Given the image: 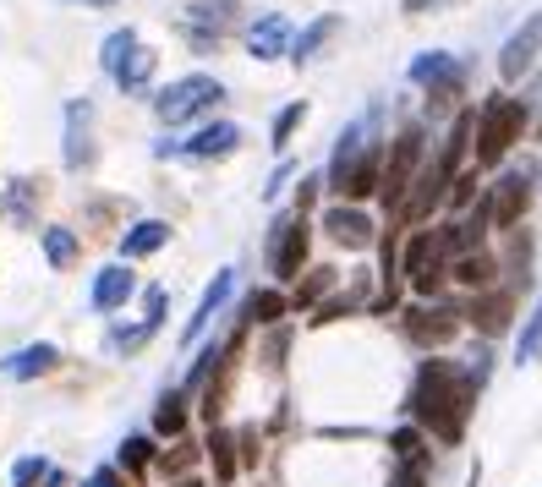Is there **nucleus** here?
<instances>
[{
  "label": "nucleus",
  "instance_id": "obj_1",
  "mask_svg": "<svg viewBox=\"0 0 542 487\" xmlns=\"http://www.w3.org/2000/svg\"><path fill=\"white\" fill-rule=\"evenodd\" d=\"M477 378L460 373L455 362L444 356H428L411 378V422L422 433H433L438 444H460L466 438V422H471V405H477Z\"/></svg>",
  "mask_w": 542,
  "mask_h": 487
},
{
  "label": "nucleus",
  "instance_id": "obj_2",
  "mask_svg": "<svg viewBox=\"0 0 542 487\" xmlns=\"http://www.w3.org/2000/svg\"><path fill=\"white\" fill-rule=\"evenodd\" d=\"M378 181H384V159L373 148V115H356L329 154V187L345 203H367L378 192Z\"/></svg>",
  "mask_w": 542,
  "mask_h": 487
},
{
  "label": "nucleus",
  "instance_id": "obj_3",
  "mask_svg": "<svg viewBox=\"0 0 542 487\" xmlns=\"http://www.w3.org/2000/svg\"><path fill=\"white\" fill-rule=\"evenodd\" d=\"M521 137H532V110L515 94H493L477 110V165L493 170Z\"/></svg>",
  "mask_w": 542,
  "mask_h": 487
},
{
  "label": "nucleus",
  "instance_id": "obj_4",
  "mask_svg": "<svg viewBox=\"0 0 542 487\" xmlns=\"http://www.w3.org/2000/svg\"><path fill=\"white\" fill-rule=\"evenodd\" d=\"M449 247H444V230H433V225H417L406 241H400V274L411 280V291H422V296H438L444 291V280H449Z\"/></svg>",
  "mask_w": 542,
  "mask_h": 487
},
{
  "label": "nucleus",
  "instance_id": "obj_5",
  "mask_svg": "<svg viewBox=\"0 0 542 487\" xmlns=\"http://www.w3.org/2000/svg\"><path fill=\"white\" fill-rule=\"evenodd\" d=\"M225 99V88H219V77H181V83H170L165 94H154V115L165 126H187L198 121V115H209L214 104Z\"/></svg>",
  "mask_w": 542,
  "mask_h": 487
},
{
  "label": "nucleus",
  "instance_id": "obj_6",
  "mask_svg": "<svg viewBox=\"0 0 542 487\" xmlns=\"http://www.w3.org/2000/svg\"><path fill=\"white\" fill-rule=\"evenodd\" d=\"M422 148H428V137H422V126H406V132L389 143V159H384V181H378V197H384L389 208L400 214V203H406V187L422 176Z\"/></svg>",
  "mask_w": 542,
  "mask_h": 487
},
{
  "label": "nucleus",
  "instance_id": "obj_7",
  "mask_svg": "<svg viewBox=\"0 0 542 487\" xmlns=\"http://www.w3.org/2000/svg\"><path fill=\"white\" fill-rule=\"evenodd\" d=\"M307 252H313V225H307L302 214L274 219V230H269V274H274V285L296 280V274L307 269Z\"/></svg>",
  "mask_w": 542,
  "mask_h": 487
},
{
  "label": "nucleus",
  "instance_id": "obj_8",
  "mask_svg": "<svg viewBox=\"0 0 542 487\" xmlns=\"http://www.w3.org/2000/svg\"><path fill=\"white\" fill-rule=\"evenodd\" d=\"M537 61H542V11H532V17H526L521 28H515L510 39L499 44V61H493V66H499V83L515 88Z\"/></svg>",
  "mask_w": 542,
  "mask_h": 487
},
{
  "label": "nucleus",
  "instance_id": "obj_9",
  "mask_svg": "<svg viewBox=\"0 0 542 487\" xmlns=\"http://www.w3.org/2000/svg\"><path fill=\"white\" fill-rule=\"evenodd\" d=\"M526 208H532V170H510V176L493 187L482 219H488V230H510V225H521Z\"/></svg>",
  "mask_w": 542,
  "mask_h": 487
},
{
  "label": "nucleus",
  "instance_id": "obj_10",
  "mask_svg": "<svg viewBox=\"0 0 542 487\" xmlns=\"http://www.w3.org/2000/svg\"><path fill=\"white\" fill-rule=\"evenodd\" d=\"M460 334V312L455 307H433V301H422V307H406V340L422 345V351H438V345H449Z\"/></svg>",
  "mask_w": 542,
  "mask_h": 487
},
{
  "label": "nucleus",
  "instance_id": "obj_11",
  "mask_svg": "<svg viewBox=\"0 0 542 487\" xmlns=\"http://www.w3.org/2000/svg\"><path fill=\"white\" fill-rule=\"evenodd\" d=\"M241 148V126L236 121H209L187 137V143H159V154H187V159H225Z\"/></svg>",
  "mask_w": 542,
  "mask_h": 487
},
{
  "label": "nucleus",
  "instance_id": "obj_12",
  "mask_svg": "<svg viewBox=\"0 0 542 487\" xmlns=\"http://www.w3.org/2000/svg\"><path fill=\"white\" fill-rule=\"evenodd\" d=\"M406 77L422 88V94H433V99L460 94V61H455L449 50H428V55H417V61L406 66Z\"/></svg>",
  "mask_w": 542,
  "mask_h": 487
},
{
  "label": "nucleus",
  "instance_id": "obj_13",
  "mask_svg": "<svg viewBox=\"0 0 542 487\" xmlns=\"http://www.w3.org/2000/svg\"><path fill=\"white\" fill-rule=\"evenodd\" d=\"M187 22H192V44L214 50L236 28V0H187Z\"/></svg>",
  "mask_w": 542,
  "mask_h": 487
},
{
  "label": "nucleus",
  "instance_id": "obj_14",
  "mask_svg": "<svg viewBox=\"0 0 542 487\" xmlns=\"http://www.w3.org/2000/svg\"><path fill=\"white\" fill-rule=\"evenodd\" d=\"M296 50V33L285 22V11H263L258 22L247 28V55L252 61H280V55Z\"/></svg>",
  "mask_w": 542,
  "mask_h": 487
},
{
  "label": "nucleus",
  "instance_id": "obj_15",
  "mask_svg": "<svg viewBox=\"0 0 542 487\" xmlns=\"http://www.w3.org/2000/svg\"><path fill=\"white\" fill-rule=\"evenodd\" d=\"M324 236L334 247L362 252V247H373V219H367V208H356V203H334V208H324Z\"/></svg>",
  "mask_w": 542,
  "mask_h": 487
},
{
  "label": "nucleus",
  "instance_id": "obj_16",
  "mask_svg": "<svg viewBox=\"0 0 542 487\" xmlns=\"http://www.w3.org/2000/svg\"><path fill=\"white\" fill-rule=\"evenodd\" d=\"M94 165V104L72 99L66 104V170Z\"/></svg>",
  "mask_w": 542,
  "mask_h": 487
},
{
  "label": "nucleus",
  "instance_id": "obj_17",
  "mask_svg": "<svg viewBox=\"0 0 542 487\" xmlns=\"http://www.w3.org/2000/svg\"><path fill=\"white\" fill-rule=\"evenodd\" d=\"M55 367H61V351H55L50 340L22 345V351L0 356V378H17V384H28V378H44V373H55Z\"/></svg>",
  "mask_w": 542,
  "mask_h": 487
},
{
  "label": "nucleus",
  "instance_id": "obj_18",
  "mask_svg": "<svg viewBox=\"0 0 542 487\" xmlns=\"http://www.w3.org/2000/svg\"><path fill=\"white\" fill-rule=\"evenodd\" d=\"M230 291H236V269H219L214 280H209V291H203V301H198V312H192L187 329H181V345H192V340H198V334L219 318V307L230 301Z\"/></svg>",
  "mask_w": 542,
  "mask_h": 487
},
{
  "label": "nucleus",
  "instance_id": "obj_19",
  "mask_svg": "<svg viewBox=\"0 0 542 487\" xmlns=\"http://www.w3.org/2000/svg\"><path fill=\"white\" fill-rule=\"evenodd\" d=\"M137 291V274L126 269V263H105V269L94 274V307L99 312H115V307H126V296Z\"/></svg>",
  "mask_w": 542,
  "mask_h": 487
},
{
  "label": "nucleus",
  "instance_id": "obj_20",
  "mask_svg": "<svg viewBox=\"0 0 542 487\" xmlns=\"http://www.w3.org/2000/svg\"><path fill=\"white\" fill-rule=\"evenodd\" d=\"M471 312H477V334L482 340H493V334H510V323H515V312H510V296L504 291H482L477 301H471Z\"/></svg>",
  "mask_w": 542,
  "mask_h": 487
},
{
  "label": "nucleus",
  "instance_id": "obj_21",
  "mask_svg": "<svg viewBox=\"0 0 542 487\" xmlns=\"http://www.w3.org/2000/svg\"><path fill=\"white\" fill-rule=\"evenodd\" d=\"M493 269H499V263H493L488 252L477 247V252H466V258H455V263H449V280H455V285H466V291H488V285L499 280Z\"/></svg>",
  "mask_w": 542,
  "mask_h": 487
},
{
  "label": "nucleus",
  "instance_id": "obj_22",
  "mask_svg": "<svg viewBox=\"0 0 542 487\" xmlns=\"http://www.w3.org/2000/svg\"><path fill=\"white\" fill-rule=\"evenodd\" d=\"M154 66H159V55L137 44L132 61H126L121 72H115V88H121V94H132V99H143V94H148V83H154Z\"/></svg>",
  "mask_w": 542,
  "mask_h": 487
},
{
  "label": "nucleus",
  "instance_id": "obj_23",
  "mask_svg": "<svg viewBox=\"0 0 542 487\" xmlns=\"http://www.w3.org/2000/svg\"><path fill=\"white\" fill-rule=\"evenodd\" d=\"M170 241V225L165 219H143V225H132L121 236V258H148V252H159Z\"/></svg>",
  "mask_w": 542,
  "mask_h": 487
},
{
  "label": "nucleus",
  "instance_id": "obj_24",
  "mask_svg": "<svg viewBox=\"0 0 542 487\" xmlns=\"http://www.w3.org/2000/svg\"><path fill=\"white\" fill-rule=\"evenodd\" d=\"M334 33H340V17H334V11H329V17H313L302 33H296V50H291V61H296V66H307V61H313V55H318V50H324V44L334 39Z\"/></svg>",
  "mask_w": 542,
  "mask_h": 487
},
{
  "label": "nucleus",
  "instance_id": "obj_25",
  "mask_svg": "<svg viewBox=\"0 0 542 487\" xmlns=\"http://www.w3.org/2000/svg\"><path fill=\"white\" fill-rule=\"evenodd\" d=\"M154 433H159V438H181V433H187V394H181V389L159 394V411H154Z\"/></svg>",
  "mask_w": 542,
  "mask_h": 487
},
{
  "label": "nucleus",
  "instance_id": "obj_26",
  "mask_svg": "<svg viewBox=\"0 0 542 487\" xmlns=\"http://www.w3.org/2000/svg\"><path fill=\"white\" fill-rule=\"evenodd\" d=\"M241 312H247V323H280L285 312H291V296L269 285V291H252L247 301H241Z\"/></svg>",
  "mask_w": 542,
  "mask_h": 487
},
{
  "label": "nucleus",
  "instance_id": "obj_27",
  "mask_svg": "<svg viewBox=\"0 0 542 487\" xmlns=\"http://www.w3.org/2000/svg\"><path fill=\"white\" fill-rule=\"evenodd\" d=\"M132 50H137V33H132V28H115L110 39H105V50H99V66L115 77L126 61H132Z\"/></svg>",
  "mask_w": 542,
  "mask_h": 487
},
{
  "label": "nucleus",
  "instance_id": "obj_28",
  "mask_svg": "<svg viewBox=\"0 0 542 487\" xmlns=\"http://www.w3.org/2000/svg\"><path fill=\"white\" fill-rule=\"evenodd\" d=\"M44 258H50L55 269H72V263H77V236L66 225H50V230H44Z\"/></svg>",
  "mask_w": 542,
  "mask_h": 487
},
{
  "label": "nucleus",
  "instance_id": "obj_29",
  "mask_svg": "<svg viewBox=\"0 0 542 487\" xmlns=\"http://www.w3.org/2000/svg\"><path fill=\"white\" fill-rule=\"evenodd\" d=\"M302 121H307V104H302V99H296V104H285V110L274 115V137H269V143H274V154H285V148H291V137H296V126H302Z\"/></svg>",
  "mask_w": 542,
  "mask_h": 487
},
{
  "label": "nucleus",
  "instance_id": "obj_30",
  "mask_svg": "<svg viewBox=\"0 0 542 487\" xmlns=\"http://www.w3.org/2000/svg\"><path fill=\"white\" fill-rule=\"evenodd\" d=\"M148 460H154V444H148L143 433H132V438L121 444V471H126V477H143Z\"/></svg>",
  "mask_w": 542,
  "mask_h": 487
},
{
  "label": "nucleus",
  "instance_id": "obj_31",
  "mask_svg": "<svg viewBox=\"0 0 542 487\" xmlns=\"http://www.w3.org/2000/svg\"><path fill=\"white\" fill-rule=\"evenodd\" d=\"M39 482H50V460L44 455H22L11 466V487H39Z\"/></svg>",
  "mask_w": 542,
  "mask_h": 487
},
{
  "label": "nucleus",
  "instance_id": "obj_32",
  "mask_svg": "<svg viewBox=\"0 0 542 487\" xmlns=\"http://www.w3.org/2000/svg\"><path fill=\"white\" fill-rule=\"evenodd\" d=\"M209 455H214L219 482H236V449H230V433H214L209 438Z\"/></svg>",
  "mask_w": 542,
  "mask_h": 487
},
{
  "label": "nucleus",
  "instance_id": "obj_33",
  "mask_svg": "<svg viewBox=\"0 0 542 487\" xmlns=\"http://www.w3.org/2000/svg\"><path fill=\"white\" fill-rule=\"evenodd\" d=\"M537 351H542V301H537V312H532V323H526V334H521V345H515V362H537Z\"/></svg>",
  "mask_w": 542,
  "mask_h": 487
},
{
  "label": "nucleus",
  "instance_id": "obj_34",
  "mask_svg": "<svg viewBox=\"0 0 542 487\" xmlns=\"http://www.w3.org/2000/svg\"><path fill=\"white\" fill-rule=\"evenodd\" d=\"M471 197H477V176H455V181H449V192H444V208H449V214H460Z\"/></svg>",
  "mask_w": 542,
  "mask_h": 487
},
{
  "label": "nucleus",
  "instance_id": "obj_35",
  "mask_svg": "<svg viewBox=\"0 0 542 487\" xmlns=\"http://www.w3.org/2000/svg\"><path fill=\"white\" fill-rule=\"evenodd\" d=\"M329 285H334V269H318V274H313V280H307V285H302V291H296V296H291V307H313V301H318V296H324V291H329Z\"/></svg>",
  "mask_w": 542,
  "mask_h": 487
},
{
  "label": "nucleus",
  "instance_id": "obj_36",
  "mask_svg": "<svg viewBox=\"0 0 542 487\" xmlns=\"http://www.w3.org/2000/svg\"><path fill=\"white\" fill-rule=\"evenodd\" d=\"M143 323L159 334V323H165V285H148L143 291Z\"/></svg>",
  "mask_w": 542,
  "mask_h": 487
},
{
  "label": "nucleus",
  "instance_id": "obj_37",
  "mask_svg": "<svg viewBox=\"0 0 542 487\" xmlns=\"http://www.w3.org/2000/svg\"><path fill=\"white\" fill-rule=\"evenodd\" d=\"M11 214H17L22 225L33 219V181H17V187H11Z\"/></svg>",
  "mask_w": 542,
  "mask_h": 487
},
{
  "label": "nucleus",
  "instance_id": "obj_38",
  "mask_svg": "<svg viewBox=\"0 0 542 487\" xmlns=\"http://www.w3.org/2000/svg\"><path fill=\"white\" fill-rule=\"evenodd\" d=\"M395 487H428V466H417V460H400Z\"/></svg>",
  "mask_w": 542,
  "mask_h": 487
},
{
  "label": "nucleus",
  "instance_id": "obj_39",
  "mask_svg": "<svg viewBox=\"0 0 542 487\" xmlns=\"http://www.w3.org/2000/svg\"><path fill=\"white\" fill-rule=\"evenodd\" d=\"M83 487H126V471H121V466H99Z\"/></svg>",
  "mask_w": 542,
  "mask_h": 487
},
{
  "label": "nucleus",
  "instance_id": "obj_40",
  "mask_svg": "<svg viewBox=\"0 0 542 487\" xmlns=\"http://www.w3.org/2000/svg\"><path fill=\"white\" fill-rule=\"evenodd\" d=\"M296 176V165H291V159H285V165L280 170H274V176H269V187H263V197H280L285 192V181H291Z\"/></svg>",
  "mask_w": 542,
  "mask_h": 487
},
{
  "label": "nucleus",
  "instance_id": "obj_41",
  "mask_svg": "<svg viewBox=\"0 0 542 487\" xmlns=\"http://www.w3.org/2000/svg\"><path fill=\"white\" fill-rule=\"evenodd\" d=\"M438 6H449V0H406V11H417V17L422 11H438Z\"/></svg>",
  "mask_w": 542,
  "mask_h": 487
},
{
  "label": "nucleus",
  "instance_id": "obj_42",
  "mask_svg": "<svg viewBox=\"0 0 542 487\" xmlns=\"http://www.w3.org/2000/svg\"><path fill=\"white\" fill-rule=\"evenodd\" d=\"M72 6H115V0H72Z\"/></svg>",
  "mask_w": 542,
  "mask_h": 487
},
{
  "label": "nucleus",
  "instance_id": "obj_43",
  "mask_svg": "<svg viewBox=\"0 0 542 487\" xmlns=\"http://www.w3.org/2000/svg\"><path fill=\"white\" fill-rule=\"evenodd\" d=\"M532 137H537V143H542V115H537V121H532Z\"/></svg>",
  "mask_w": 542,
  "mask_h": 487
}]
</instances>
